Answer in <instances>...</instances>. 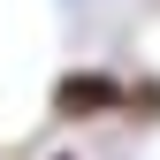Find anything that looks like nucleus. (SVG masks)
I'll return each instance as SVG.
<instances>
[{
    "mask_svg": "<svg viewBox=\"0 0 160 160\" xmlns=\"http://www.w3.org/2000/svg\"><path fill=\"white\" fill-rule=\"evenodd\" d=\"M122 92L130 84L114 69H61L46 107H53V122H107V114H122Z\"/></svg>",
    "mask_w": 160,
    "mask_h": 160,
    "instance_id": "nucleus-1",
    "label": "nucleus"
},
{
    "mask_svg": "<svg viewBox=\"0 0 160 160\" xmlns=\"http://www.w3.org/2000/svg\"><path fill=\"white\" fill-rule=\"evenodd\" d=\"M53 160H69V152H53Z\"/></svg>",
    "mask_w": 160,
    "mask_h": 160,
    "instance_id": "nucleus-3",
    "label": "nucleus"
},
{
    "mask_svg": "<svg viewBox=\"0 0 160 160\" xmlns=\"http://www.w3.org/2000/svg\"><path fill=\"white\" fill-rule=\"evenodd\" d=\"M122 114H145V122H152V114H160V76H137V84L122 92Z\"/></svg>",
    "mask_w": 160,
    "mask_h": 160,
    "instance_id": "nucleus-2",
    "label": "nucleus"
}]
</instances>
